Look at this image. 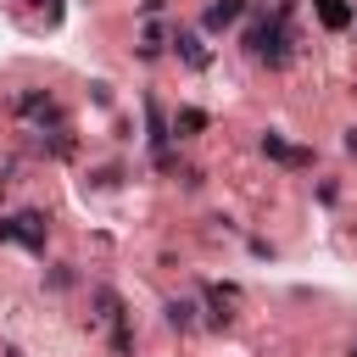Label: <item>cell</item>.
<instances>
[{
    "instance_id": "6da1fadb",
    "label": "cell",
    "mask_w": 357,
    "mask_h": 357,
    "mask_svg": "<svg viewBox=\"0 0 357 357\" xmlns=\"http://www.w3.org/2000/svg\"><path fill=\"white\" fill-rule=\"evenodd\" d=\"M245 50L257 56V61H268V67H290V56H296V33H290V17H251L245 22Z\"/></svg>"
},
{
    "instance_id": "7a4b0ae2",
    "label": "cell",
    "mask_w": 357,
    "mask_h": 357,
    "mask_svg": "<svg viewBox=\"0 0 357 357\" xmlns=\"http://www.w3.org/2000/svg\"><path fill=\"white\" fill-rule=\"evenodd\" d=\"M45 234H50L45 229V212H33V206L17 212V218H0V240L6 245H28L33 257H45Z\"/></svg>"
},
{
    "instance_id": "3957f363",
    "label": "cell",
    "mask_w": 357,
    "mask_h": 357,
    "mask_svg": "<svg viewBox=\"0 0 357 357\" xmlns=\"http://www.w3.org/2000/svg\"><path fill=\"white\" fill-rule=\"evenodd\" d=\"M245 11H251V0H212V6L201 11V28H206V33H223V28H234Z\"/></svg>"
},
{
    "instance_id": "277c9868",
    "label": "cell",
    "mask_w": 357,
    "mask_h": 357,
    "mask_svg": "<svg viewBox=\"0 0 357 357\" xmlns=\"http://www.w3.org/2000/svg\"><path fill=\"white\" fill-rule=\"evenodd\" d=\"M167 45H173V56H178V61H184V67H195V73H201V67H206V61H212V50H206V45H201V33H195V28H178V33H173V39H167Z\"/></svg>"
},
{
    "instance_id": "5b68a950",
    "label": "cell",
    "mask_w": 357,
    "mask_h": 357,
    "mask_svg": "<svg viewBox=\"0 0 357 357\" xmlns=\"http://www.w3.org/2000/svg\"><path fill=\"white\" fill-rule=\"evenodd\" d=\"M262 156H273V162H284V167H312V151H301V145H284L273 128L262 134Z\"/></svg>"
},
{
    "instance_id": "8992f818",
    "label": "cell",
    "mask_w": 357,
    "mask_h": 357,
    "mask_svg": "<svg viewBox=\"0 0 357 357\" xmlns=\"http://www.w3.org/2000/svg\"><path fill=\"white\" fill-rule=\"evenodd\" d=\"M89 301H95V318H100V324H123V318H128V312H123V296L106 290V284H95Z\"/></svg>"
},
{
    "instance_id": "52a82bcc",
    "label": "cell",
    "mask_w": 357,
    "mask_h": 357,
    "mask_svg": "<svg viewBox=\"0 0 357 357\" xmlns=\"http://www.w3.org/2000/svg\"><path fill=\"white\" fill-rule=\"evenodd\" d=\"M206 123H212V117H206L201 106H178V112H173V134H178V139H190V134H201Z\"/></svg>"
},
{
    "instance_id": "ba28073f",
    "label": "cell",
    "mask_w": 357,
    "mask_h": 357,
    "mask_svg": "<svg viewBox=\"0 0 357 357\" xmlns=\"http://www.w3.org/2000/svg\"><path fill=\"white\" fill-rule=\"evenodd\" d=\"M312 6H318V22H324V28H335V33L351 28V6H346V0H312Z\"/></svg>"
},
{
    "instance_id": "9c48e42d",
    "label": "cell",
    "mask_w": 357,
    "mask_h": 357,
    "mask_svg": "<svg viewBox=\"0 0 357 357\" xmlns=\"http://www.w3.org/2000/svg\"><path fill=\"white\" fill-rule=\"evenodd\" d=\"M162 312H167V329H195V307L190 301H167Z\"/></svg>"
},
{
    "instance_id": "30bf717a",
    "label": "cell",
    "mask_w": 357,
    "mask_h": 357,
    "mask_svg": "<svg viewBox=\"0 0 357 357\" xmlns=\"http://www.w3.org/2000/svg\"><path fill=\"white\" fill-rule=\"evenodd\" d=\"M112 351H117V357H128V351H134V329H128V318H123V324H112Z\"/></svg>"
},
{
    "instance_id": "8fae6325",
    "label": "cell",
    "mask_w": 357,
    "mask_h": 357,
    "mask_svg": "<svg viewBox=\"0 0 357 357\" xmlns=\"http://www.w3.org/2000/svg\"><path fill=\"white\" fill-rule=\"evenodd\" d=\"M45 284H50V290H67V284H73V268H67V262H56V268L45 273Z\"/></svg>"
},
{
    "instance_id": "7c38bea8",
    "label": "cell",
    "mask_w": 357,
    "mask_h": 357,
    "mask_svg": "<svg viewBox=\"0 0 357 357\" xmlns=\"http://www.w3.org/2000/svg\"><path fill=\"white\" fill-rule=\"evenodd\" d=\"M89 100L95 106H112V84H89Z\"/></svg>"
},
{
    "instance_id": "4fadbf2b",
    "label": "cell",
    "mask_w": 357,
    "mask_h": 357,
    "mask_svg": "<svg viewBox=\"0 0 357 357\" xmlns=\"http://www.w3.org/2000/svg\"><path fill=\"white\" fill-rule=\"evenodd\" d=\"M162 6H167V0H145V6H139V17H156Z\"/></svg>"
},
{
    "instance_id": "5bb4252c",
    "label": "cell",
    "mask_w": 357,
    "mask_h": 357,
    "mask_svg": "<svg viewBox=\"0 0 357 357\" xmlns=\"http://www.w3.org/2000/svg\"><path fill=\"white\" fill-rule=\"evenodd\" d=\"M346 151H351V156H357V128H346Z\"/></svg>"
},
{
    "instance_id": "9a60e30c",
    "label": "cell",
    "mask_w": 357,
    "mask_h": 357,
    "mask_svg": "<svg viewBox=\"0 0 357 357\" xmlns=\"http://www.w3.org/2000/svg\"><path fill=\"white\" fill-rule=\"evenodd\" d=\"M346 357H357V340H351V351H346Z\"/></svg>"
},
{
    "instance_id": "2e32d148",
    "label": "cell",
    "mask_w": 357,
    "mask_h": 357,
    "mask_svg": "<svg viewBox=\"0 0 357 357\" xmlns=\"http://www.w3.org/2000/svg\"><path fill=\"white\" fill-rule=\"evenodd\" d=\"M6 357H22V351H6Z\"/></svg>"
}]
</instances>
